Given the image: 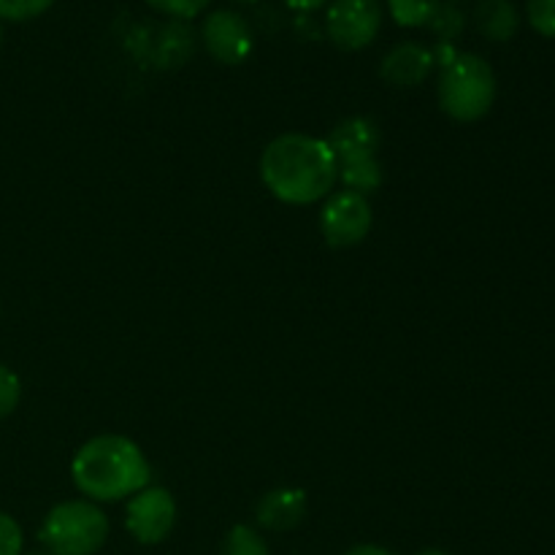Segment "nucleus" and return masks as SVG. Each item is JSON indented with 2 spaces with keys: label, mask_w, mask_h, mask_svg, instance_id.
<instances>
[{
  "label": "nucleus",
  "mask_w": 555,
  "mask_h": 555,
  "mask_svg": "<svg viewBox=\"0 0 555 555\" xmlns=\"http://www.w3.org/2000/svg\"><path fill=\"white\" fill-rule=\"evenodd\" d=\"M260 177L276 201L291 206L320 204L339 182V163L325 139L285 133L269 141L260 155Z\"/></svg>",
  "instance_id": "nucleus-1"
},
{
  "label": "nucleus",
  "mask_w": 555,
  "mask_h": 555,
  "mask_svg": "<svg viewBox=\"0 0 555 555\" xmlns=\"http://www.w3.org/2000/svg\"><path fill=\"white\" fill-rule=\"evenodd\" d=\"M70 477L90 502H122L150 486V464L133 439L101 434L76 450Z\"/></svg>",
  "instance_id": "nucleus-2"
},
{
  "label": "nucleus",
  "mask_w": 555,
  "mask_h": 555,
  "mask_svg": "<svg viewBox=\"0 0 555 555\" xmlns=\"http://www.w3.org/2000/svg\"><path fill=\"white\" fill-rule=\"evenodd\" d=\"M439 106L459 122H477L496 101V74L480 54H455L453 63L439 68Z\"/></svg>",
  "instance_id": "nucleus-3"
},
{
  "label": "nucleus",
  "mask_w": 555,
  "mask_h": 555,
  "mask_svg": "<svg viewBox=\"0 0 555 555\" xmlns=\"http://www.w3.org/2000/svg\"><path fill=\"white\" fill-rule=\"evenodd\" d=\"M38 540L49 555H95L108 540V518L95 502H63L47 513Z\"/></svg>",
  "instance_id": "nucleus-4"
},
{
  "label": "nucleus",
  "mask_w": 555,
  "mask_h": 555,
  "mask_svg": "<svg viewBox=\"0 0 555 555\" xmlns=\"http://www.w3.org/2000/svg\"><path fill=\"white\" fill-rule=\"evenodd\" d=\"M374 225V209L366 195L339 190L323 201L320 209V233L334 249L358 247Z\"/></svg>",
  "instance_id": "nucleus-5"
},
{
  "label": "nucleus",
  "mask_w": 555,
  "mask_h": 555,
  "mask_svg": "<svg viewBox=\"0 0 555 555\" xmlns=\"http://www.w3.org/2000/svg\"><path fill=\"white\" fill-rule=\"evenodd\" d=\"M383 27L379 0H334L325 14V33L345 52H358L374 43Z\"/></svg>",
  "instance_id": "nucleus-6"
},
{
  "label": "nucleus",
  "mask_w": 555,
  "mask_h": 555,
  "mask_svg": "<svg viewBox=\"0 0 555 555\" xmlns=\"http://www.w3.org/2000/svg\"><path fill=\"white\" fill-rule=\"evenodd\" d=\"M177 524V502L160 486H146L128 499L125 529L139 545H160Z\"/></svg>",
  "instance_id": "nucleus-7"
},
{
  "label": "nucleus",
  "mask_w": 555,
  "mask_h": 555,
  "mask_svg": "<svg viewBox=\"0 0 555 555\" xmlns=\"http://www.w3.org/2000/svg\"><path fill=\"white\" fill-rule=\"evenodd\" d=\"M201 41L206 52L222 65H242L255 47L249 22L231 9H217L206 16L201 27Z\"/></svg>",
  "instance_id": "nucleus-8"
},
{
  "label": "nucleus",
  "mask_w": 555,
  "mask_h": 555,
  "mask_svg": "<svg viewBox=\"0 0 555 555\" xmlns=\"http://www.w3.org/2000/svg\"><path fill=\"white\" fill-rule=\"evenodd\" d=\"M325 144H328V150L334 152L336 163L345 166V163L377 157L379 144H383V133H379V125L374 122V119L347 117L331 130Z\"/></svg>",
  "instance_id": "nucleus-9"
},
{
  "label": "nucleus",
  "mask_w": 555,
  "mask_h": 555,
  "mask_svg": "<svg viewBox=\"0 0 555 555\" xmlns=\"http://www.w3.org/2000/svg\"><path fill=\"white\" fill-rule=\"evenodd\" d=\"M434 70L431 49L417 41H404L383 57L379 74L393 87H421Z\"/></svg>",
  "instance_id": "nucleus-10"
},
{
  "label": "nucleus",
  "mask_w": 555,
  "mask_h": 555,
  "mask_svg": "<svg viewBox=\"0 0 555 555\" xmlns=\"http://www.w3.org/2000/svg\"><path fill=\"white\" fill-rule=\"evenodd\" d=\"M307 493L301 488H276L269 491L255 507V518L269 531H293L307 518Z\"/></svg>",
  "instance_id": "nucleus-11"
},
{
  "label": "nucleus",
  "mask_w": 555,
  "mask_h": 555,
  "mask_svg": "<svg viewBox=\"0 0 555 555\" xmlns=\"http://www.w3.org/2000/svg\"><path fill=\"white\" fill-rule=\"evenodd\" d=\"M475 27L488 41L504 43L518 33L520 14L513 0H480L475 9Z\"/></svg>",
  "instance_id": "nucleus-12"
},
{
  "label": "nucleus",
  "mask_w": 555,
  "mask_h": 555,
  "mask_svg": "<svg viewBox=\"0 0 555 555\" xmlns=\"http://www.w3.org/2000/svg\"><path fill=\"white\" fill-rule=\"evenodd\" d=\"M339 179L345 184V190H350V193L369 195L374 190H379V184H383V166H379L377 157L345 163V166H339Z\"/></svg>",
  "instance_id": "nucleus-13"
},
{
  "label": "nucleus",
  "mask_w": 555,
  "mask_h": 555,
  "mask_svg": "<svg viewBox=\"0 0 555 555\" xmlns=\"http://www.w3.org/2000/svg\"><path fill=\"white\" fill-rule=\"evenodd\" d=\"M442 0H388V11L396 25L426 27Z\"/></svg>",
  "instance_id": "nucleus-14"
},
{
  "label": "nucleus",
  "mask_w": 555,
  "mask_h": 555,
  "mask_svg": "<svg viewBox=\"0 0 555 555\" xmlns=\"http://www.w3.org/2000/svg\"><path fill=\"white\" fill-rule=\"evenodd\" d=\"M428 30L439 38L442 43H453L455 38L464 33L466 27V14L453 3V0H442L439 9L434 11L431 22H428Z\"/></svg>",
  "instance_id": "nucleus-15"
},
{
  "label": "nucleus",
  "mask_w": 555,
  "mask_h": 555,
  "mask_svg": "<svg viewBox=\"0 0 555 555\" xmlns=\"http://www.w3.org/2000/svg\"><path fill=\"white\" fill-rule=\"evenodd\" d=\"M220 555H271L263 537L253 526H233L222 540Z\"/></svg>",
  "instance_id": "nucleus-16"
},
{
  "label": "nucleus",
  "mask_w": 555,
  "mask_h": 555,
  "mask_svg": "<svg viewBox=\"0 0 555 555\" xmlns=\"http://www.w3.org/2000/svg\"><path fill=\"white\" fill-rule=\"evenodd\" d=\"M54 5V0H0V20L9 22H27L36 16L47 14Z\"/></svg>",
  "instance_id": "nucleus-17"
},
{
  "label": "nucleus",
  "mask_w": 555,
  "mask_h": 555,
  "mask_svg": "<svg viewBox=\"0 0 555 555\" xmlns=\"http://www.w3.org/2000/svg\"><path fill=\"white\" fill-rule=\"evenodd\" d=\"M146 5L160 11V14L173 16V20H193L209 9L211 0H146Z\"/></svg>",
  "instance_id": "nucleus-18"
},
{
  "label": "nucleus",
  "mask_w": 555,
  "mask_h": 555,
  "mask_svg": "<svg viewBox=\"0 0 555 555\" xmlns=\"http://www.w3.org/2000/svg\"><path fill=\"white\" fill-rule=\"evenodd\" d=\"M526 16L540 36L555 38V0H529Z\"/></svg>",
  "instance_id": "nucleus-19"
},
{
  "label": "nucleus",
  "mask_w": 555,
  "mask_h": 555,
  "mask_svg": "<svg viewBox=\"0 0 555 555\" xmlns=\"http://www.w3.org/2000/svg\"><path fill=\"white\" fill-rule=\"evenodd\" d=\"M22 383L9 366H0V421L9 417L20 406Z\"/></svg>",
  "instance_id": "nucleus-20"
},
{
  "label": "nucleus",
  "mask_w": 555,
  "mask_h": 555,
  "mask_svg": "<svg viewBox=\"0 0 555 555\" xmlns=\"http://www.w3.org/2000/svg\"><path fill=\"white\" fill-rule=\"evenodd\" d=\"M22 537L20 524L11 515L0 513V555H22Z\"/></svg>",
  "instance_id": "nucleus-21"
},
{
  "label": "nucleus",
  "mask_w": 555,
  "mask_h": 555,
  "mask_svg": "<svg viewBox=\"0 0 555 555\" xmlns=\"http://www.w3.org/2000/svg\"><path fill=\"white\" fill-rule=\"evenodd\" d=\"M325 3H328V0H285L287 9H293V11H304V14H309V11L323 9Z\"/></svg>",
  "instance_id": "nucleus-22"
},
{
  "label": "nucleus",
  "mask_w": 555,
  "mask_h": 555,
  "mask_svg": "<svg viewBox=\"0 0 555 555\" xmlns=\"http://www.w3.org/2000/svg\"><path fill=\"white\" fill-rule=\"evenodd\" d=\"M345 555H396V553L388 551V547H379V545H356V547H350Z\"/></svg>",
  "instance_id": "nucleus-23"
},
{
  "label": "nucleus",
  "mask_w": 555,
  "mask_h": 555,
  "mask_svg": "<svg viewBox=\"0 0 555 555\" xmlns=\"http://www.w3.org/2000/svg\"><path fill=\"white\" fill-rule=\"evenodd\" d=\"M417 555H450V553H444V551H437V547H428V551H421Z\"/></svg>",
  "instance_id": "nucleus-24"
},
{
  "label": "nucleus",
  "mask_w": 555,
  "mask_h": 555,
  "mask_svg": "<svg viewBox=\"0 0 555 555\" xmlns=\"http://www.w3.org/2000/svg\"><path fill=\"white\" fill-rule=\"evenodd\" d=\"M0 47H3V25H0Z\"/></svg>",
  "instance_id": "nucleus-25"
},
{
  "label": "nucleus",
  "mask_w": 555,
  "mask_h": 555,
  "mask_svg": "<svg viewBox=\"0 0 555 555\" xmlns=\"http://www.w3.org/2000/svg\"><path fill=\"white\" fill-rule=\"evenodd\" d=\"M236 3H258V0H236Z\"/></svg>",
  "instance_id": "nucleus-26"
},
{
  "label": "nucleus",
  "mask_w": 555,
  "mask_h": 555,
  "mask_svg": "<svg viewBox=\"0 0 555 555\" xmlns=\"http://www.w3.org/2000/svg\"><path fill=\"white\" fill-rule=\"evenodd\" d=\"M453 3H455V0H453Z\"/></svg>",
  "instance_id": "nucleus-27"
}]
</instances>
